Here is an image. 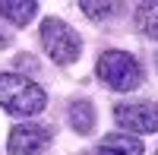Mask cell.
<instances>
[{"label": "cell", "instance_id": "6da1fadb", "mask_svg": "<svg viewBox=\"0 0 158 155\" xmlns=\"http://www.w3.org/2000/svg\"><path fill=\"white\" fill-rule=\"evenodd\" d=\"M44 105L48 95L38 82L19 73H0V108L3 111L16 114V117H32V114L44 111Z\"/></svg>", "mask_w": 158, "mask_h": 155}, {"label": "cell", "instance_id": "7a4b0ae2", "mask_svg": "<svg viewBox=\"0 0 158 155\" xmlns=\"http://www.w3.org/2000/svg\"><path fill=\"white\" fill-rule=\"evenodd\" d=\"M98 76L114 92H133L142 86V67L127 51H104L98 57Z\"/></svg>", "mask_w": 158, "mask_h": 155}, {"label": "cell", "instance_id": "3957f363", "mask_svg": "<svg viewBox=\"0 0 158 155\" xmlns=\"http://www.w3.org/2000/svg\"><path fill=\"white\" fill-rule=\"evenodd\" d=\"M41 44H44V51L51 54L54 63H73L79 57V51H82L79 35L63 19H54V16H48L41 22Z\"/></svg>", "mask_w": 158, "mask_h": 155}, {"label": "cell", "instance_id": "277c9868", "mask_svg": "<svg viewBox=\"0 0 158 155\" xmlns=\"http://www.w3.org/2000/svg\"><path fill=\"white\" fill-rule=\"evenodd\" d=\"M114 120L127 133H158V105H152V101H120L114 108Z\"/></svg>", "mask_w": 158, "mask_h": 155}, {"label": "cell", "instance_id": "5b68a950", "mask_svg": "<svg viewBox=\"0 0 158 155\" xmlns=\"http://www.w3.org/2000/svg\"><path fill=\"white\" fill-rule=\"evenodd\" d=\"M51 127L44 124H19L10 130V139H6V152L10 155H41L48 146H51Z\"/></svg>", "mask_w": 158, "mask_h": 155}, {"label": "cell", "instance_id": "8992f818", "mask_svg": "<svg viewBox=\"0 0 158 155\" xmlns=\"http://www.w3.org/2000/svg\"><path fill=\"white\" fill-rule=\"evenodd\" d=\"M38 13L35 0H0V16L10 19L13 25H29Z\"/></svg>", "mask_w": 158, "mask_h": 155}, {"label": "cell", "instance_id": "52a82bcc", "mask_svg": "<svg viewBox=\"0 0 158 155\" xmlns=\"http://www.w3.org/2000/svg\"><path fill=\"white\" fill-rule=\"evenodd\" d=\"M101 149L117 152V155H142V139L130 136V133H108L101 139Z\"/></svg>", "mask_w": 158, "mask_h": 155}, {"label": "cell", "instance_id": "ba28073f", "mask_svg": "<svg viewBox=\"0 0 158 155\" xmlns=\"http://www.w3.org/2000/svg\"><path fill=\"white\" fill-rule=\"evenodd\" d=\"M70 127L76 133H92L95 130V108H92V101H73L70 105Z\"/></svg>", "mask_w": 158, "mask_h": 155}, {"label": "cell", "instance_id": "9c48e42d", "mask_svg": "<svg viewBox=\"0 0 158 155\" xmlns=\"http://www.w3.org/2000/svg\"><path fill=\"white\" fill-rule=\"evenodd\" d=\"M133 22H136V29L146 38H155V41H158V0H155V3H139Z\"/></svg>", "mask_w": 158, "mask_h": 155}, {"label": "cell", "instance_id": "30bf717a", "mask_svg": "<svg viewBox=\"0 0 158 155\" xmlns=\"http://www.w3.org/2000/svg\"><path fill=\"white\" fill-rule=\"evenodd\" d=\"M79 10H85L92 19H108L111 10H114V3H92V0H82V3H79Z\"/></svg>", "mask_w": 158, "mask_h": 155}, {"label": "cell", "instance_id": "8fae6325", "mask_svg": "<svg viewBox=\"0 0 158 155\" xmlns=\"http://www.w3.org/2000/svg\"><path fill=\"white\" fill-rule=\"evenodd\" d=\"M6 44H10V35H6L3 29H0V48H6Z\"/></svg>", "mask_w": 158, "mask_h": 155}, {"label": "cell", "instance_id": "7c38bea8", "mask_svg": "<svg viewBox=\"0 0 158 155\" xmlns=\"http://www.w3.org/2000/svg\"><path fill=\"white\" fill-rule=\"evenodd\" d=\"M89 155H117V152H108V149H95V152H89Z\"/></svg>", "mask_w": 158, "mask_h": 155}, {"label": "cell", "instance_id": "4fadbf2b", "mask_svg": "<svg viewBox=\"0 0 158 155\" xmlns=\"http://www.w3.org/2000/svg\"><path fill=\"white\" fill-rule=\"evenodd\" d=\"M155 155H158V152H155Z\"/></svg>", "mask_w": 158, "mask_h": 155}]
</instances>
